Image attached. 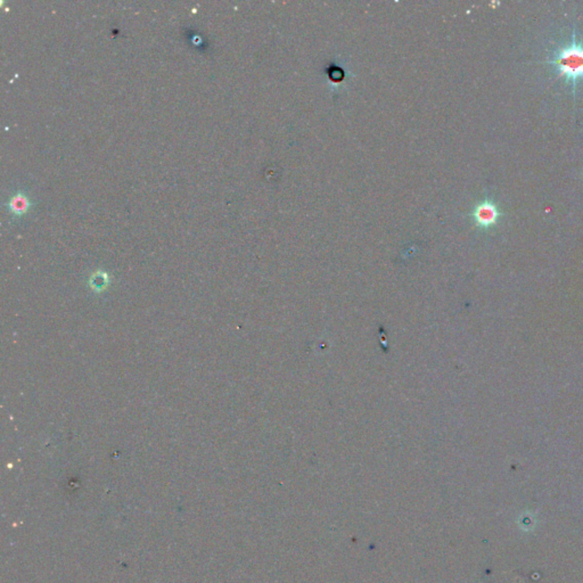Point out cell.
Masks as SVG:
<instances>
[{"instance_id":"1","label":"cell","mask_w":583,"mask_h":583,"mask_svg":"<svg viewBox=\"0 0 583 583\" xmlns=\"http://www.w3.org/2000/svg\"><path fill=\"white\" fill-rule=\"evenodd\" d=\"M548 64L556 67L558 77H565L575 96L577 81L583 79V44L577 43L575 31L572 33L571 44L560 47L554 60Z\"/></svg>"},{"instance_id":"3","label":"cell","mask_w":583,"mask_h":583,"mask_svg":"<svg viewBox=\"0 0 583 583\" xmlns=\"http://www.w3.org/2000/svg\"><path fill=\"white\" fill-rule=\"evenodd\" d=\"M30 208V201L28 197L22 193L15 194L12 199H9V209L13 213L23 214Z\"/></svg>"},{"instance_id":"2","label":"cell","mask_w":583,"mask_h":583,"mask_svg":"<svg viewBox=\"0 0 583 583\" xmlns=\"http://www.w3.org/2000/svg\"><path fill=\"white\" fill-rule=\"evenodd\" d=\"M503 213L490 199H484L474 208L472 212L474 223L482 229H489L496 225Z\"/></svg>"}]
</instances>
